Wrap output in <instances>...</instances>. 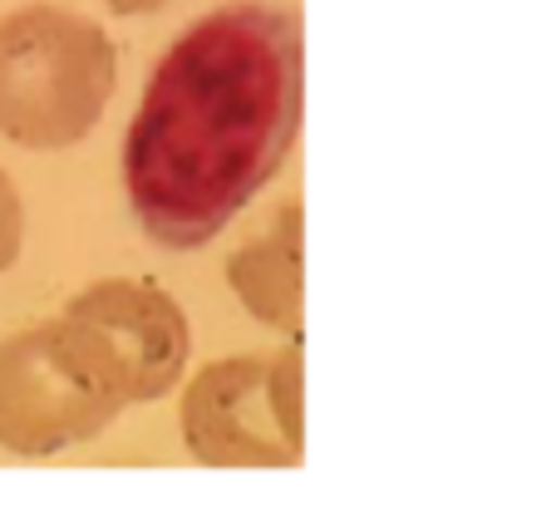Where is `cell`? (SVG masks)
I'll use <instances>...</instances> for the list:
<instances>
[{
	"mask_svg": "<svg viewBox=\"0 0 556 507\" xmlns=\"http://www.w3.org/2000/svg\"><path fill=\"white\" fill-rule=\"evenodd\" d=\"M124 414L60 320L0 340V448L50 458L104 433Z\"/></svg>",
	"mask_w": 556,
	"mask_h": 507,
	"instance_id": "4",
	"label": "cell"
},
{
	"mask_svg": "<svg viewBox=\"0 0 556 507\" xmlns=\"http://www.w3.org/2000/svg\"><path fill=\"white\" fill-rule=\"evenodd\" d=\"M301 25L281 5H227L178 35L124 143L153 242L207 246L276 178L301 128Z\"/></svg>",
	"mask_w": 556,
	"mask_h": 507,
	"instance_id": "1",
	"label": "cell"
},
{
	"mask_svg": "<svg viewBox=\"0 0 556 507\" xmlns=\"http://www.w3.org/2000/svg\"><path fill=\"white\" fill-rule=\"evenodd\" d=\"M64 335L79 345V355L99 370V380L124 404L163 400L188 370L192 330L182 306L153 281H114L89 286L74 296L64 316H54Z\"/></svg>",
	"mask_w": 556,
	"mask_h": 507,
	"instance_id": "5",
	"label": "cell"
},
{
	"mask_svg": "<svg viewBox=\"0 0 556 507\" xmlns=\"http://www.w3.org/2000/svg\"><path fill=\"white\" fill-rule=\"evenodd\" d=\"M21 242H25V207L15 182L0 168V271H11L21 262Z\"/></svg>",
	"mask_w": 556,
	"mask_h": 507,
	"instance_id": "7",
	"label": "cell"
},
{
	"mask_svg": "<svg viewBox=\"0 0 556 507\" xmlns=\"http://www.w3.org/2000/svg\"><path fill=\"white\" fill-rule=\"evenodd\" d=\"M114 94L104 25L60 5H25L0 21V134L21 149L85 143Z\"/></svg>",
	"mask_w": 556,
	"mask_h": 507,
	"instance_id": "2",
	"label": "cell"
},
{
	"mask_svg": "<svg viewBox=\"0 0 556 507\" xmlns=\"http://www.w3.org/2000/svg\"><path fill=\"white\" fill-rule=\"evenodd\" d=\"M114 15H148V11H163V5H173V0H104Z\"/></svg>",
	"mask_w": 556,
	"mask_h": 507,
	"instance_id": "8",
	"label": "cell"
},
{
	"mask_svg": "<svg viewBox=\"0 0 556 507\" xmlns=\"http://www.w3.org/2000/svg\"><path fill=\"white\" fill-rule=\"evenodd\" d=\"M182 444L207 468H295L301 429V350L217 359L188 384Z\"/></svg>",
	"mask_w": 556,
	"mask_h": 507,
	"instance_id": "3",
	"label": "cell"
},
{
	"mask_svg": "<svg viewBox=\"0 0 556 507\" xmlns=\"http://www.w3.org/2000/svg\"><path fill=\"white\" fill-rule=\"evenodd\" d=\"M227 281L262 326H276L286 335L301 330V223H295V202L281 207V227L271 237L231 256Z\"/></svg>",
	"mask_w": 556,
	"mask_h": 507,
	"instance_id": "6",
	"label": "cell"
}]
</instances>
